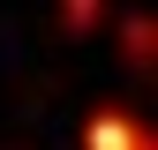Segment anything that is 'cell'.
Returning <instances> with one entry per match:
<instances>
[{
	"label": "cell",
	"instance_id": "6da1fadb",
	"mask_svg": "<svg viewBox=\"0 0 158 150\" xmlns=\"http://www.w3.org/2000/svg\"><path fill=\"white\" fill-rule=\"evenodd\" d=\"M83 150H158V143H151V128L128 120L121 105H98L90 120H83Z\"/></svg>",
	"mask_w": 158,
	"mask_h": 150
},
{
	"label": "cell",
	"instance_id": "7a4b0ae2",
	"mask_svg": "<svg viewBox=\"0 0 158 150\" xmlns=\"http://www.w3.org/2000/svg\"><path fill=\"white\" fill-rule=\"evenodd\" d=\"M121 53H128V68H135V75L158 60V30H151V15H121Z\"/></svg>",
	"mask_w": 158,
	"mask_h": 150
},
{
	"label": "cell",
	"instance_id": "3957f363",
	"mask_svg": "<svg viewBox=\"0 0 158 150\" xmlns=\"http://www.w3.org/2000/svg\"><path fill=\"white\" fill-rule=\"evenodd\" d=\"M90 23H106V8H90V0H75V8H60V38H83Z\"/></svg>",
	"mask_w": 158,
	"mask_h": 150
}]
</instances>
